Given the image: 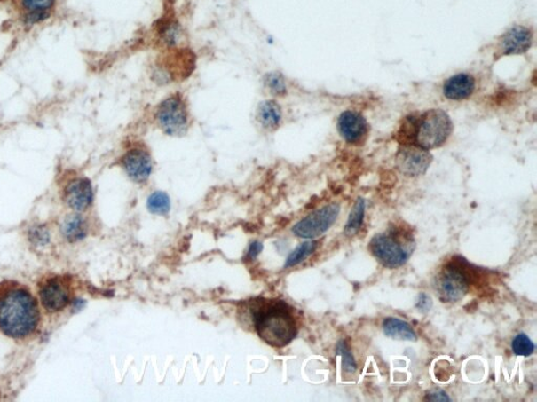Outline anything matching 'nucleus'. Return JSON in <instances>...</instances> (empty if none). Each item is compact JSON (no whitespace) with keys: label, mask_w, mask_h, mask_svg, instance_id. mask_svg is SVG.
I'll use <instances>...</instances> for the list:
<instances>
[{"label":"nucleus","mask_w":537,"mask_h":402,"mask_svg":"<svg viewBox=\"0 0 537 402\" xmlns=\"http://www.w3.org/2000/svg\"><path fill=\"white\" fill-rule=\"evenodd\" d=\"M39 323L40 311L31 291L12 280L0 282V332L23 340L36 332Z\"/></svg>","instance_id":"obj_1"},{"label":"nucleus","mask_w":537,"mask_h":402,"mask_svg":"<svg viewBox=\"0 0 537 402\" xmlns=\"http://www.w3.org/2000/svg\"><path fill=\"white\" fill-rule=\"evenodd\" d=\"M252 319L257 334L270 346L285 347L297 335L296 320L285 302H257V307L252 310Z\"/></svg>","instance_id":"obj_2"},{"label":"nucleus","mask_w":537,"mask_h":402,"mask_svg":"<svg viewBox=\"0 0 537 402\" xmlns=\"http://www.w3.org/2000/svg\"><path fill=\"white\" fill-rule=\"evenodd\" d=\"M152 119L154 127L170 138L187 136L193 125L188 98L181 91L171 92L155 104Z\"/></svg>","instance_id":"obj_3"},{"label":"nucleus","mask_w":537,"mask_h":402,"mask_svg":"<svg viewBox=\"0 0 537 402\" xmlns=\"http://www.w3.org/2000/svg\"><path fill=\"white\" fill-rule=\"evenodd\" d=\"M454 130L452 119L442 109H430L418 115L414 114L412 145L432 150L442 147Z\"/></svg>","instance_id":"obj_4"},{"label":"nucleus","mask_w":537,"mask_h":402,"mask_svg":"<svg viewBox=\"0 0 537 402\" xmlns=\"http://www.w3.org/2000/svg\"><path fill=\"white\" fill-rule=\"evenodd\" d=\"M119 165L131 182L146 183L154 170L152 151L141 139H130L120 156Z\"/></svg>","instance_id":"obj_5"},{"label":"nucleus","mask_w":537,"mask_h":402,"mask_svg":"<svg viewBox=\"0 0 537 402\" xmlns=\"http://www.w3.org/2000/svg\"><path fill=\"white\" fill-rule=\"evenodd\" d=\"M369 250L381 264L391 270L406 264L412 252L403 243L401 235L395 231L381 233L374 236L369 242Z\"/></svg>","instance_id":"obj_6"},{"label":"nucleus","mask_w":537,"mask_h":402,"mask_svg":"<svg viewBox=\"0 0 537 402\" xmlns=\"http://www.w3.org/2000/svg\"><path fill=\"white\" fill-rule=\"evenodd\" d=\"M165 57L155 66L154 77L161 84H169L177 78L188 77L194 68V57L188 49L173 48L163 50Z\"/></svg>","instance_id":"obj_7"},{"label":"nucleus","mask_w":537,"mask_h":402,"mask_svg":"<svg viewBox=\"0 0 537 402\" xmlns=\"http://www.w3.org/2000/svg\"><path fill=\"white\" fill-rule=\"evenodd\" d=\"M339 213L340 206L335 202L316 209L293 226V234L304 239L320 237L335 224Z\"/></svg>","instance_id":"obj_8"},{"label":"nucleus","mask_w":537,"mask_h":402,"mask_svg":"<svg viewBox=\"0 0 537 402\" xmlns=\"http://www.w3.org/2000/svg\"><path fill=\"white\" fill-rule=\"evenodd\" d=\"M40 302L46 311L65 310L72 301V281L67 277H51L39 285Z\"/></svg>","instance_id":"obj_9"},{"label":"nucleus","mask_w":537,"mask_h":402,"mask_svg":"<svg viewBox=\"0 0 537 402\" xmlns=\"http://www.w3.org/2000/svg\"><path fill=\"white\" fill-rule=\"evenodd\" d=\"M533 28L523 25L512 26L496 40L494 60L507 56L523 55L533 48Z\"/></svg>","instance_id":"obj_10"},{"label":"nucleus","mask_w":537,"mask_h":402,"mask_svg":"<svg viewBox=\"0 0 537 402\" xmlns=\"http://www.w3.org/2000/svg\"><path fill=\"white\" fill-rule=\"evenodd\" d=\"M438 298L444 303H457L470 291V280L463 270L448 265L438 273L436 282Z\"/></svg>","instance_id":"obj_11"},{"label":"nucleus","mask_w":537,"mask_h":402,"mask_svg":"<svg viewBox=\"0 0 537 402\" xmlns=\"http://www.w3.org/2000/svg\"><path fill=\"white\" fill-rule=\"evenodd\" d=\"M430 150L417 145H401L396 155V164L404 176L417 177L423 176L431 165Z\"/></svg>","instance_id":"obj_12"},{"label":"nucleus","mask_w":537,"mask_h":402,"mask_svg":"<svg viewBox=\"0 0 537 402\" xmlns=\"http://www.w3.org/2000/svg\"><path fill=\"white\" fill-rule=\"evenodd\" d=\"M62 201L75 212H84L94 202V189L89 178L76 177L62 188Z\"/></svg>","instance_id":"obj_13"},{"label":"nucleus","mask_w":537,"mask_h":402,"mask_svg":"<svg viewBox=\"0 0 537 402\" xmlns=\"http://www.w3.org/2000/svg\"><path fill=\"white\" fill-rule=\"evenodd\" d=\"M17 16L23 26H38L54 15L57 0H14Z\"/></svg>","instance_id":"obj_14"},{"label":"nucleus","mask_w":537,"mask_h":402,"mask_svg":"<svg viewBox=\"0 0 537 402\" xmlns=\"http://www.w3.org/2000/svg\"><path fill=\"white\" fill-rule=\"evenodd\" d=\"M337 130L344 141L353 146L365 144L369 134L367 119L355 110H346L339 115Z\"/></svg>","instance_id":"obj_15"},{"label":"nucleus","mask_w":537,"mask_h":402,"mask_svg":"<svg viewBox=\"0 0 537 402\" xmlns=\"http://www.w3.org/2000/svg\"><path fill=\"white\" fill-rule=\"evenodd\" d=\"M254 120H256L259 130L267 134H273L284 125V107L277 99H265L257 105Z\"/></svg>","instance_id":"obj_16"},{"label":"nucleus","mask_w":537,"mask_h":402,"mask_svg":"<svg viewBox=\"0 0 537 402\" xmlns=\"http://www.w3.org/2000/svg\"><path fill=\"white\" fill-rule=\"evenodd\" d=\"M477 90V80L472 75L460 73L446 80L442 87L443 96L449 101L469 100Z\"/></svg>","instance_id":"obj_17"},{"label":"nucleus","mask_w":537,"mask_h":402,"mask_svg":"<svg viewBox=\"0 0 537 402\" xmlns=\"http://www.w3.org/2000/svg\"><path fill=\"white\" fill-rule=\"evenodd\" d=\"M155 28H157L155 35H157L158 43L162 45V48L164 50L180 48L184 33L181 23L175 16L166 14L162 17Z\"/></svg>","instance_id":"obj_18"},{"label":"nucleus","mask_w":537,"mask_h":402,"mask_svg":"<svg viewBox=\"0 0 537 402\" xmlns=\"http://www.w3.org/2000/svg\"><path fill=\"white\" fill-rule=\"evenodd\" d=\"M383 332L388 337L396 341L415 342L417 335L412 326L397 318H388L383 320Z\"/></svg>","instance_id":"obj_19"},{"label":"nucleus","mask_w":537,"mask_h":402,"mask_svg":"<svg viewBox=\"0 0 537 402\" xmlns=\"http://www.w3.org/2000/svg\"><path fill=\"white\" fill-rule=\"evenodd\" d=\"M262 85L268 98L280 100L288 93V84L285 75L280 71H270L265 73L262 78Z\"/></svg>","instance_id":"obj_20"},{"label":"nucleus","mask_w":537,"mask_h":402,"mask_svg":"<svg viewBox=\"0 0 537 402\" xmlns=\"http://www.w3.org/2000/svg\"><path fill=\"white\" fill-rule=\"evenodd\" d=\"M88 233V225L78 214L69 215L62 224V234L68 241L75 242L83 239Z\"/></svg>","instance_id":"obj_21"},{"label":"nucleus","mask_w":537,"mask_h":402,"mask_svg":"<svg viewBox=\"0 0 537 402\" xmlns=\"http://www.w3.org/2000/svg\"><path fill=\"white\" fill-rule=\"evenodd\" d=\"M366 201L363 198H358L353 209L350 213L348 223L345 225L344 234L346 236H355L360 231L365 220Z\"/></svg>","instance_id":"obj_22"},{"label":"nucleus","mask_w":537,"mask_h":402,"mask_svg":"<svg viewBox=\"0 0 537 402\" xmlns=\"http://www.w3.org/2000/svg\"><path fill=\"white\" fill-rule=\"evenodd\" d=\"M147 209L150 213L164 217L170 212V198L165 192L157 191L150 194L147 200Z\"/></svg>","instance_id":"obj_23"},{"label":"nucleus","mask_w":537,"mask_h":402,"mask_svg":"<svg viewBox=\"0 0 537 402\" xmlns=\"http://www.w3.org/2000/svg\"><path fill=\"white\" fill-rule=\"evenodd\" d=\"M316 248V241H307L300 244L299 247H297L290 255H288L285 267H293L302 264L303 261L309 258L310 256L315 252Z\"/></svg>","instance_id":"obj_24"},{"label":"nucleus","mask_w":537,"mask_h":402,"mask_svg":"<svg viewBox=\"0 0 537 402\" xmlns=\"http://www.w3.org/2000/svg\"><path fill=\"white\" fill-rule=\"evenodd\" d=\"M534 343L525 334H519L512 341V351L518 357H529L534 352Z\"/></svg>","instance_id":"obj_25"},{"label":"nucleus","mask_w":537,"mask_h":402,"mask_svg":"<svg viewBox=\"0 0 537 402\" xmlns=\"http://www.w3.org/2000/svg\"><path fill=\"white\" fill-rule=\"evenodd\" d=\"M336 352L343 361V369L348 373H355L357 371V364L354 355L351 354L348 343L344 341H340L337 343Z\"/></svg>","instance_id":"obj_26"},{"label":"nucleus","mask_w":537,"mask_h":402,"mask_svg":"<svg viewBox=\"0 0 537 402\" xmlns=\"http://www.w3.org/2000/svg\"><path fill=\"white\" fill-rule=\"evenodd\" d=\"M415 307L421 312H429L432 307V300L430 296L422 293L418 296L417 303H415Z\"/></svg>","instance_id":"obj_27"},{"label":"nucleus","mask_w":537,"mask_h":402,"mask_svg":"<svg viewBox=\"0 0 537 402\" xmlns=\"http://www.w3.org/2000/svg\"><path fill=\"white\" fill-rule=\"evenodd\" d=\"M426 400H431V401H450L452 399H450L449 396L442 391V390H431V391H430L429 393H427L426 395Z\"/></svg>","instance_id":"obj_28"},{"label":"nucleus","mask_w":537,"mask_h":402,"mask_svg":"<svg viewBox=\"0 0 537 402\" xmlns=\"http://www.w3.org/2000/svg\"><path fill=\"white\" fill-rule=\"evenodd\" d=\"M264 248L263 243L254 241L250 244L249 249H248L247 257L250 260L257 259L258 255L262 253Z\"/></svg>","instance_id":"obj_29"}]
</instances>
